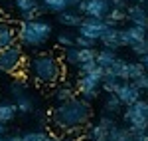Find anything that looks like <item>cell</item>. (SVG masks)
I'll return each mask as SVG.
<instances>
[{
    "label": "cell",
    "mask_w": 148,
    "mask_h": 141,
    "mask_svg": "<svg viewBox=\"0 0 148 141\" xmlns=\"http://www.w3.org/2000/svg\"><path fill=\"white\" fill-rule=\"evenodd\" d=\"M95 62H97V66H101V68L107 70V68H111L114 62H116V54H114V50H107V48H103V50L97 52Z\"/></svg>",
    "instance_id": "19"
},
{
    "label": "cell",
    "mask_w": 148,
    "mask_h": 141,
    "mask_svg": "<svg viewBox=\"0 0 148 141\" xmlns=\"http://www.w3.org/2000/svg\"><path fill=\"white\" fill-rule=\"evenodd\" d=\"M111 26L105 22V20H99V18H91V16H85L83 22L79 26V36H85V38H91V40H101V36L109 30Z\"/></svg>",
    "instance_id": "9"
},
{
    "label": "cell",
    "mask_w": 148,
    "mask_h": 141,
    "mask_svg": "<svg viewBox=\"0 0 148 141\" xmlns=\"http://www.w3.org/2000/svg\"><path fill=\"white\" fill-rule=\"evenodd\" d=\"M77 10H79L83 16H91V18L105 20L107 14L111 12V2H109V0H81Z\"/></svg>",
    "instance_id": "8"
},
{
    "label": "cell",
    "mask_w": 148,
    "mask_h": 141,
    "mask_svg": "<svg viewBox=\"0 0 148 141\" xmlns=\"http://www.w3.org/2000/svg\"><path fill=\"white\" fill-rule=\"evenodd\" d=\"M99 68L97 66V62L93 60V62H85V64H81V66H77V70H79V76H85V74H91V72H95Z\"/></svg>",
    "instance_id": "31"
},
{
    "label": "cell",
    "mask_w": 148,
    "mask_h": 141,
    "mask_svg": "<svg viewBox=\"0 0 148 141\" xmlns=\"http://www.w3.org/2000/svg\"><path fill=\"white\" fill-rule=\"evenodd\" d=\"M38 2H40V0H38ZM40 4H42V2H40Z\"/></svg>",
    "instance_id": "43"
},
{
    "label": "cell",
    "mask_w": 148,
    "mask_h": 141,
    "mask_svg": "<svg viewBox=\"0 0 148 141\" xmlns=\"http://www.w3.org/2000/svg\"><path fill=\"white\" fill-rule=\"evenodd\" d=\"M107 78H114V80H121V82H128V62L123 58H116L111 68L105 70V80Z\"/></svg>",
    "instance_id": "14"
},
{
    "label": "cell",
    "mask_w": 148,
    "mask_h": 141,
    "mask_svg": "<svg viewBox=\"0 0 148 141\" xmlns=\"http://www.w3.org/2000/svg\"><path fill=\"white\" fill-rule=\"evenodd\" d=\"M130 141H148V131H144V133H134L130 137Z\"/></svg>",
    "instance_id": "35"
},
{
    "label": "cell",
    "mask_w": 148,
    "mask_h": 141,
    "mask_svg": "<svg viewBox=\"0 0 148 141\" xmlns=\"http://www.w3.org/2000/svg\"><path fill=\"white\" fill-rule=\"evenodd\" d=\"M109 127H105L101 121H97L95 125H91V129H89V133H87V137L91 141H107L109 139Z\"/></svg>",
    "instance_id": "20"
},
{
    "label": "cell",
    "mask_w": 148,
    "mask_h": 141,
    "mask_svg": "<svg viewBox=\"0 0 148 141\" xmlns=\"http://www.w3.org/2000/svg\"><path fill=\"white\" fill-rule=\"evenodd\" d=\"M6 2H8V0H0V4H6Z\"/></svg>",
    "instance_id": "41"
},
{
    "label": "cell",
    "mask_w": 148,
    "mask_h": 141,
    "mask_svg": "<svg viewBox=\"0 0 148 141\" xmlns=\"http://www.w3.org/2000/svg\"><path fill=\"white\" fill-rule=\"evenodd\" d=\"M126 20L132 26H140L148 30V12L142 6H128L126 8Z\"/></svg>",
    "instance_id": "15"
},
{
    "label": "cell",
    "mask_w": 148,
    "mask_h": 141,
    "mask_svg": "<svg viewBox=\"0 0 148 141\" xmlns=\"http://www.w3.org/2000/svg\"><path fill=\"white\" fill-rule=\"evenodd\" d=\"M83 18H85V16H83L79 10H75V8H67V10H63V12L57 14L59 24H63V26H67V28H73V26L79 28L81 22H83Z\"/></svg>",
    "instance_id": "17"
},
{
    "label": "cell",
    "mask_w": 148,
    "mask_h": 141,
    "mask_svg": "<svg viewBox=\"0 0 148 141\" xmlns=\"http://www.w3.org/2000/svg\"><path fill=\"white\" fill-rule=\"evenodd\" d=\"M125 20H126V10H116V8H111V12L105 18V22L109 24L111 28H116L119 24L125 22Z\"/></svg>",
    "instance_id": "23"
},
{
    "label": "cell",
    "mask_w": 148,
    "mask_h": 141,
    "mask_svg": "<svg viewBox=\"0 0 148 141\" xmlns=\"http://www.w3.org/2000/svg\"><path fill=\"white\" fill-rule=\"evenodd\" d=\"M0 141H8V137H6V139H4V137H2V139H0Z\"/></svg>",
    "instance_id": "42"
},
{
    "label": "cell",
    "mask_w": 148,
    "mask_h": 141,
    "mask_svg": "<svg viewBox=\"0 0 148 141\" xmlns=\"http://www.w3.org/2000/svg\"><path fill=\"white\" fill-rule=\"evenodd\" d=\"M148 30H144V28H140V26H128V28H121V40H123V46H132V44H136V42H140V40H144V38H148L146 36Z\"/></svg>",
    "instance_id": "13"
},
{
    "label": "cell",
    "mask_w": 148,
    "mask_h": 141,
    "mask_svg": "<svg viewBox=\"0 0 148 141\" xmlns=\"http://www.w3.org/2000/svg\"><path fill=\"white\" fill-rule=\"evenodd\" d=\"M103 80H105V68H101V66L95 72H91V74L79 76L77 78V94L83 99H87V101L95 99L97 94H99V88H101Z\"/></svg>",
    "instance_id": "5"
},
{
    "label": "cell",
    "mask_w": 148,
    "mask_h": 141,
    "mask_svg": "<svg viewBox=\"0 0 148 141\" xmlns=\"http://www.w3.org/2000/svg\"><path fill=\"white\" fill-rule=\"evenodd\" d=\"M22 66H24V50L20 42L10 48L0 50V72L2 74H18Z\"/></svg>",
    "instance_id": "6"
},
{
    "label": "cell",
    "mask_w": 148,
    "mask_h": 141,
    "mask_svg": "<svg viewBox=\"0 0 148 141\" xmlns=\"http://www.w3.org/2000/svg\"><path fill=\"white\" fill-rule=\"evenodd\" d=\"M4 133H6V127H4V123H0V139L4 137Z\"/></svg>",
    "instance_id": "38"
},
{
    "label": "cell",
    "mask_w": 148,
    "mask_h": 141,
    "mask_svg": "<svg viewBox=\"0 0 148 141\" xmlns=\"http://www.w3.org/2000/svg\"><path fill=\"white\" fill-rule=\"evenodd\" d=\"M116 95L123 101V106H132V103L142 99V90L134 82H123L121 88L116 90Z\"/></svg>",
    "instance_id": "11"
},
{
    "label": "cell",
    "mask_w": 148,
    "mask_h": 141,
    "mask_svg": "<svg viewBox=\"0 0 148 141\" xmlns=\"http://www.w3.org/2000/svg\"><path fill=\"white\" fill-rule=\"evenodd\" d=\"M57 44L61 48H71V46H75V38L69 32H59L57 34Z\"/></svg>",
    "instance_id": "30"
},
{
    "label": "cell",
    "mask_w": 148,
    "mask_h": 141,
    "mask_svg": "<svg viewBox=\"0 0 148 141\" xmlns=\"http://www.w3.org/2000/svg\"><path fill=\"white\" fill-rule=\"evenodd\" d=\"M140 64H142V66H144V70L148 72V54H146V56H142V58H140Z\"/></svg>",
    "instance_id": "37"
},
{
    "label": "cell",
    "mask_w": 148,
    "mask_h": 141,
    "mask_svg": "<svg viewBox=\"0 0 148 141\" xmlns=\"http://www.w3.org/2000/svg\"><path fill=\"white\" fill-rule=\"evenodd\" d=\"M97 40H91V38H85V36H77L75 38V46L77 48H95Z\"/></svg>",
    "instance_id": "32"
},
{
    "label": "cell",
    "mask_w": 148,
    "mask_h": 141,
    "mask_svg": "<svg viewBox=\"0 0 148 141\" xmlns=\"http://www.w3.org/2000/svg\"><path fill=\"white\" fill-rule=\"evenodd\" d=\"M109 2H111V8H116V10H126L128 8L126 0H109Z\"/></svg>",
    "instance_id": "34"
},
{
    "label": "cell",
    "mask_w": 148,
    "mask_h": 141,
    "mask_svg": "<svg viewBox=\"0 0 148 141\" xmlns=\"http://www.w3.org/2000/svg\"><path fill=\"white\" fill-rule=\"evenodd\" d=\"M144 74H146V70L140 62H128V82H136Z\"/></svg>",
    "instance_id": "26"
},
{
    "label": "cell",
    "mask_w": 148,
    "mask_h": 141,
    "mask_svg": "<svg viewBox=\"0 0 148 141\" xmlns=\"http://www.w3.org/2000/svg\"><path fill=\"white\" fill-rule=\"evenodd\" d=\"M10 92L14 95V103L18 107V113H30V111H34V101H32V97L28 94L24 82H20V80L12 82Z\"/></svg>",
    "instance_id": "7"
},
{
    "label": "cell",
    "mask_w": 148,
    "mask_h": 141,
    "mask_svg": "<svg viewBox=\"0 0 148 141\" xmlns=\"http://www.w3.org/2000/svg\"><path fill=\"white\" fill-rule=\"evenodd\" d=\"M53 34V26L44 18L36 20H22L18 24V42L26 48H40L44 46Z\"/></svg>",
    "instance_id": "3"
},
{
    "label": "cell",
    "mask_w": 148,
    "mask_h": 141,
    "mask_svg": "<svg viewBox=\"0 0 148 141\" xmlns=\"http://www.w3.org/2000/svg\"><path fill=\"white\" fill-rule=\"evenodd\" d=\"M18 44V26L8 20H0V50Z\"/></svg>",
    "instance_id": "12"
},
{
    "label": "cell",
    "mask_w": 148,
    "mask_h": 141,
    "mask_svg": "<svg viewBox=\"0 0 148 141\" xmlns=\"http://www.w3.org/2000/svg\"><path fill=\"white\" fill-rule=\"evenodd\" d=\"M132 133L128 131V127H121V125H114L113 129L109 131V139L107 141H130Z\"/></svg>",
    "instance_id": "22"
},
{
    "label": "cell",
    "mask_w": 148,
    "mask_h": 141,
    "mask_svg": "<svg viewBox=\"0 0 148 141\" xmlns=\"http://www.w3.org/2000/svg\"><path fill=\"white\" fill-rule=\"evenodd\" d=\"M128 131L134 135V133H144L148 131V101L146 99H140L132 106H126L125 113H123Z\"/></svg>",
    "instance_id": "4"
},
{
    "label": "cell",
    "mask_w": 148,
    "mask_h": 141,
    "mask_svg": "<svg viewBox=\"0 0 148 141\" xmlns=\"http://www.w3.org/2000/svg\"><path fill=\"white\" fill-rule=\"evenodd\" d=\"M22 141H59V139L46 133V131H28V133H22Z\"/></svg>",
    "instance_id": "24"
},
{
    "label": "cell",
    "mask_w": 148,
    "mask_h": 141,
    "mask_svg": "<svg viewBox=\"0 0 148 141\" xmlns=\"http://www.w3.org/2000/svg\"><path fill=\"white\" fill-rule=\"evenodd\" d=\"M14 8L18 10L22 20H36L40 14H44L46 8L38 2V0H12Z\"/></svg>",
    "instance_id": "10"
},
{
    "label": "cell",
    "mask_w": 148,
    "mask_h": 141,
    "mask_svg": "<svg viewBox=\"0 0 148 141\" xmlns=\"http://www.w3.org/2000/svg\"><path fill=\"white\" fill-rule=\"evenodd\" d=\"M63 64L67 66H79V48L77 46H71V48H65V54H63Z\"/></svg>",
    "instance_id": "27"
},
{
    "label": "cell",
    "mask_w": 148,
    "mask_h": 141,
    "mask_svg": "<svg viewBox=\"0 0 148 141\" xmlns=\"http://www.w3.org/2000/svg\"><path fill=\"white\" fill-rule=\"evenodd\" d=\"M49 117H51V123H56L63 131L71 129V127H83L91 117V106L83 97L81 99L73 97L69 101L59 103L56 109H51Z\"/></svg>",
    "instance_id": "1"
},
{
    "label": "cell",
    "mask_w": 148,
    "mask_h": 141,
    "mask_svg": "<svg viewBox=\"0 0 148 141\" xmlns=\"http://www.w3.org/2000/svg\"><path fill=\"white\" fill-rule=\"evenodd\" d=\"M121 80H114V78H107V80H103L101 88L107 92V94H116V90L121 88Z\"/></svg>",
    "instance_id": "28"
},
{
    "label": "cell",
    "mask_w": 148,
    "mask_h": 141,
    "mask_svg": "<svg viewBox=\"0 0 148 141\" xmlns=\"http://www.w3.org/2000/svg\"><path fill=\"white\" fill-rule=\"evenodd\" d=\"M121 109H123V101L119 99V95L116 94L107 95V99H105V111H107L109 115H114V113H119Z\"/></svg>",
    "instance_id": "21"
},
{
    "label": "cell",
    "mask_w": 148,
    "mask_h": 141,
    "mask_svg": "<svg viewBox=\"0 0 148 141\" xmlns=\"http://www.w3.org/2000/svg\"><path fill=\"white\" fill-rule=\"evenodd\" d=\"M130 50H132V54H136L138 58L146 56V54H148V38L140 40V42H136V44H132V46H130Z\"/></svg>",
    "instance_id": "29"
},
{
    "label": "cell",
    "mask_w": 148,
    "mask_h": 141,
    "mask_svg": "<svg viewBox=\"0 0 148 141\" xmlns=\"http://www.w3.org/2000/svg\"><path fill=\"white\" fill-rule=\"evenodd\" d=\"M30 76L36 80V83L42 85H53L63 78V62L56 54H36L28 64Z\"/></svg>",
    "instance_id": "2"
},
{
    "label": "cell",
    "mask_w": 148,
    "mask_h": 141,
    "mask_svg": "<svg viewBox=\"0 0 148 141\" xmlns=\"http://www.w3.org/2000/svg\"><path fill=\"white\" fill-rule=\"evenodd\" d=\"M81 4V0H67V6L69 8H75V10H77V6H79Z\"/></svg>",
    "instance_id": "36"
},
{
    "label": "cell",
    "mask_w": 148,
    "mask_h": 141,
    "mask_svg": "<svg viewBox=\"0 0 148 141\" xmlns=\"http://www.w3.org/2000/svg\"><path fill=\"white\" fill-rule=\"evenodd\" d=\"M136 2H140V4H144V2H148V0H136Z\"/></svg>",
    "instance_id": "40"
},
{
    "label": "cell",
    "mask_w": 148,
    "mask_h": 141,
    "mask_svg": "<svg viewBox=\"0 0 148 141\" xmlns=\"http://www.w3.org/2000/svg\"><path fill=\"white\" fill-rule=\"evenodd\" d=\"M99 42H101L107 50H119V48H125V46H123V40H121V28H109V30L101 36Z\"/></svg>",
    "instance_id": "16"
},
{
    "label": "cell",
    "mask_w": 148,
    "mask_h": 141,
    "mask_svg": "<svg viewBox=\"0 0 148 141\" xmlns=\"http://www.w3.org/2000/svg\"><path fill=\"white\" fill-rule=\"evenodd\" d=\"M134 83H136V85L140 88V90H142V92H148V72L144 74V76H142V78H138Z\"/></svg>",
    "instance_id": "33"
},
{
    "label": "cell",
    "mask_w": 148,
    "mask_h": 141,
    "mask_svg": "<svg viewBox=\"0 0 148 141\" xmlns=\"http://www.w3.org/2000/svg\"><path fill=\"white\" fill-rule=\"evenodd\" d=\"M53 97H56L59 103H63V101L73 99V97H75V92H73L71 85H61V88H57L56 92H53Z\"/></svg>",
    "instance_id": "25"
},
{
    "label": "cell",
    "mask_w": 148,
    "mask_h": 141,
    "mask_svg": "<svg viewBox=\"0 0 148 141\" xmlns=\"http://www.w3.org/2000/svg\"><path fill=\"white\" fill-rule=\"evenodd\" d=\"M18 113V107L14 101H0V123H10L12 119L16 117Z\"/></svg>",
    "instance_id": "18"
},
{
    "label": "cell",
    "mask_w": 148,
    "mask_h": 141,
    "mask_svg": "<svg viewBox=\"0 0 148 141\" xmlns=\"http://www.w3.org/2000/svg\"><path fill=\"white\" fill-rule=\"evenodd\" d=\"M40 2H42V6H46V4H49V2H51V0H40Z\"/></svg>",
    "instance_id": "39"
},
{
    "label": "cell",
    "mask_w": 148,
    "mask_h": 141,
    "mask_svg": "<svg viewBox=\"0 0 148 141\" xmlns=\"http://www.w3.org/2000/svg\"><path fill=\"white\" fill-rule=\"evenodd\" d=\"M146 101H148V99H146Z\"/></svg>",
    "instance_id": "44"
}]
</instances>
